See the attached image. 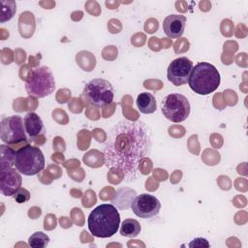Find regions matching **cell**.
I'll return each mask as SVG.
<instances>
[{
	"label": "cell",
	"instance_id": "1",
	"mask_svg": "<svg viewBox=\"0 0 248 248\" xmlns=\"http://www.w3.org/2000/svg\"><path fill=\"white\" fill-rule=\"evenodd\" d=\"M152 148V133L142 121L120 120L108 132L104 145L105 165L116 170L125 181L137 179L140 164Z\"/></svg>",
	"mask_w": 248,
	"mask_h": 248
},
{
	"label": "cell",
	"instance_id": "2",
	"mask_svg": "<svg viewBox=\"0 0 248 248\" xmlns=\"http://www.w3.org/2000/svg\"><path fill=\"white\" fill-rule=\"evenodd\" d=\"M87 225L94 236L100 238L110 237L118 231L120 225L119 212L112 204H100L90 212Z\"/></svg>",
	"mask_w": 248,
	"mask_h": 248
},
{
	"label": "cell",
	"instance_id": "3",
	"mask_svg": "<svg viewBox=\"0 0 248 248\" xmlns=\"http://www.w3.org/2000/svg\"><path fill=\"white\" fill-rule=\"evenodd\" d=\"M220 80V74L215 66L207 62H200L193 67L188 83L195 93L208 95L218 88Z\"/></svg>",
	"mask_w": 248,
	"mask_h": 248
},
{
	"label": "cell",
	"instance_id": "4",
	"mask_svg": "<svg viewBox=\"0 0 248 248\" xmlns=\"http://www.w3.org/2000/svg\"><path fill=\"white\" fill-rule=\"evenodd\" d=\"M55 89V79L51 70L46 67H38L31 71L25 81L27 94L34 98H44L50 95Z\"/></svg>",
	"mask_w": 248,
	"mask_h": 248
},
{
	"label": "cell",
	"instance_id": "5",
	"mask_svg": "<svg viewBox=\"0 0 248 248\" xmlns=\"http://www.w3.org/2000/svg\"><path fill=\"white\" fill-rule=\"evenodd\" d=\"M15 166L24 175H35L44 170L45 156L39 147L27 144L16 151Z\"/></svg>",
	"mask_w": 248,
	"mask_h": 248
},
{
	"label": "cell",
	"instance_id": "6",
	"mask_svg": "<svg viewBox=\"0 0 248 248\" xmlns=\"http://www.w3.org/2000/svg\"><path fill=\"white\" fill-rule=\"evenodd\" d=\"M114 90L111 83L104 78H93L87 82L82 91V98L91 106L105 107L113 101Z\"/></svg>",
	"mask_w": 248,
	"mask_h": 248
},
{
	"label": "cell",
	"instance_id": "7",
	"mask_svg": "<svg viewBox=\"0 0 248 248\" xmlns=\"http://www.w3.org/2000/svg\"><path fill=\"white\" fill-rule=\"evenodd\" d=\"M190 109L188 99L179 93H170L162 101L163 115L174 123H179L187 119Z\"/></svg>",
	"mask_w": 248,
	"mask_h": 248
},
{
	"label": "cell",
	"instance_id": "8",
	"mask_svg": "<svg viewBox=\"0 0 248 248\" xmlns=\"http://www.w3.org/2000/svg\"><path fill=\"white\" fill-rule=\"evenodd\" d=\"M0 138L7 144L26 141L27 138L22 118L18 115L3 118L0 124Z\"/></svg>",
	"mask_w": 248,
	"mask_h": 248
},
{
	"label": "cell",
	"instance_id": "9",
	"mask_svg": "<svg viewBox=\"0 0 248 248\" xmlns=\"http://www.w3.org/2000/svg\"><path fill=\"white\" fill-rule=\"evenodd\" d=\"M193 67V62L189 58L185 56L178 57L168 66L167 78L175 86L186 84L189 81Z\"/></svg>",
	"mask_w": 248,
	"mask_h": 248
},
{
	"label": "cell",
	"instance_id": "10",
	"mask_svg": "<svg viewBox=\"0 0 248 248\" xmlns=\"http://www.w3.org/2000/svg\"><path fill=\"white\" fill-rule=\"evenodd\" d=\"M131 208L138 217L148 219L155 217L159 213L161 209V202L153 195L140 194L132 200Z\"/></svg>",
	"mask_w": 248,
	"mask_h": 248
},
{
	"label": "cell",
	"instance_id": "11",
	"mask_svg": "<svg viewBox=\"0 0 248 248\" xmlns=\"http://www.w3.org/2000/svg\"><path fill=\"white\" fill-rule=\"evenodd\" d=\"M22 178L20 172L16 169H7L0 172V190L1 194L6 197L14 196L20 188Z\"/></svg>",
	"mask_w": 248,
	"mask_h": 248
},
{
	"label": "cell",
	"instance_id": "12",
	"mask_svg": "<svg viewBox=\"0 0 248 248\" xmlns=\"http://www.w3.org/2000/svg\"><path fill=\"white\" fill-rule=\"evenodd\" d=\"M186 16L182 15H170L163 21V30L165 34L171 39L182 36L186 25Z\"/></svg>",
	"mask_w": 248,
	"mask_h": 248
},
{
	"label": "cell",
	"instance_id": "13",
	"mask_svg": "<svg viewBox=\"0 0 248 248\" xmlns=\"http://www.w3.org/2000/svg\"><path fill=\"white\" fill-rule=\"evenodd\" d=\"M26 134L30 138H36L44 133V123L41 117L35 112H28L23 119Z\"/></svg>",
	"mask_w": 248,
	"mask_h": 248
},
{
	"label": "cell",
	"instance_id": "14",
	"mask_svg": "<svg viewBox=\"0 0 248 248\" xmlns=\"http://www.w3.org/2000/svg\"><path fill=\"white\" fill-rule=\"evenodd\" d=\"M137 106L140 111L144 114L153 113L157 108L155 97L148 92H142L138 95Z\"/></svg>",
	"mask_w": 248,
	"mask_h": 248
},
{
	"label": "cell",
	"instance_id": "15",
	"mask_svg": "<svg viewBox=\"0 0 248 248\" xmlns=\"http://www.w3.org/2000/svg\"><path fill=\"white\" fill-rule=\"evenodd\" d=\"M140 224L137 220L129 218L122 222L119 232L125 237H136L140 232Z\"/></svg>",
	"mask_w": 248,
	"mask_h": 248
},
{
	"label": "cell",
	"instance_id": "16",
	"mask_svg": "<svg viewBox=\"0 0 248 248\" xmlns=\"http://www.w3.org/2000/svg\"><path fill=\"white\" fill-rule=\"evenodd\" d=\"M49 243V237L42 232H36L28 238V244L32 248H44Z\"/></svg>",
	"mask_w": 248,
	"mask_h": 248
},
{
	"label": "cell",
	"instance_id": "17",
	"mask_svg": "<svg viewBox=\"0 0 248 248\" xmlns=\"http://www.w3.org/2000/svg\"><path fill=\"white\" fill-rule=\"evenodd\" d=\"M13 198L15 199V201L17 203H23V202H28L30 200V193H29V191L27 189L20 187L15 193Z\"/></svg>",
	"mask_w": 248,
	"mask_h": 248
},
{
	"label": "cell",
	"instance_id": "18",
	"mask_svg": "<svg viewBox=\"0 0 248 248\" xmlns=\"http://www.w3.org/2000/svg\"><path fill=\"white\" fill-rule=\"evenodd\" d=\"M189 247L193 248V247H209V243L205 238H195L193 239L190 243H189Z\"/></svg>",
	"mask_w": 248,
	"mask_h": 248
}]
</instances>
